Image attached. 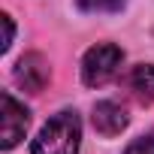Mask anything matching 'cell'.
<instances>
[{
    "label": "cell",
    "mask_w": 154,
    "mask_h": 154,
    "mask_svg": "<svg viewBox=\"0 0 154 154\" xmlns=\"http://www.w3.org/2000/svg\"><path fill=\"white\" fill-rule=\"evenodd\" d=\"M79 145H82V118L72 109H63L42 124L30 151L33 154H79Z\"/></svg>",
    "instance_id": "1"
},
{
    "label": "cell",
    "mask_w": 154,
    "mask_h": 154,
    "mask_svg": "<svg viewBox=\"0 0 154 154\" xmlns=\"http://www.w3.org/2000/svg\"><path fill=\"white\" fill-rule=\"evenodd\" d=\"M121 63H124V51L115 42H97L82 57V82L88 88H103L118 75Z\"/></svg>",
    "instance_id": "2"
},
{
    "label": "cell",
    "mask_w": 154,
    "mask_h": 154,
    "mask_svg": "<svg viewBox=\"0 0 154 154\" xmlns=\"http://www.w3.org/2000/svg\"><path fill=\"white\" fill-rule=\"evenodd\" d=\"M12 75H15V85H18V88H24L27 94H39V91L48 85V79H51V69H48V60H45L42 54L27 51V54L18 57Z\"/></svg>",
    "instance_id": "3"
},
{
    "label": "cell",
    "mask_w": 154,
    "mask_h": 154,
    "mask_svg": "<svg viewBox=\"0 0 154 154\" xmlns=\"http://www.w3.org/2000/svg\"><path fill=\"white\" fill-rule=\"evenodd\" d=\"M30 127V112L21 100H15L9 91H3V151L15 148Z\"/></svg>",
    "instance_id": "4"
},
{
    "label": "cell",
    "mask_w": 154,
    "mask_h": 154,
    "mask_svg": "<svg viewBox=\"0 0 154 154\" xmlns=\"http://www.w3.org/2000/svg\"><path fill=\"white\" fill-rule=\"evenodd\" d=\"M91 121H94V130H97L100 136H118V133L130 124V115H127V109H124L118 100H100V103L94 106Z\"/></svg>",
    "instance_id": "5"
},
{
    "label": "cell",
    "mask_w": 154,
    "mask_h": 154,
    "mask_svg": "<svg viewBox=\"0 0 154 154\" xmlns=\"http://www.w3.org/2000/svg\"><path fill=\"white\" fill-rule=\"evenodd\" d=\"M127 88L142 106H154V63H136L127 75Z\"/></svg>",
    "instance_id": "6"
},
{
    "label": "cell",
    "mask_w": 154,
    "mask_h": 154,
    "mask_svg": "<svg viewBox=\"0 0 154 154\" xmlns=\"http://www.w3.org/2000/svg\"><path fill=\"white\" fill-rule=\"evenodd\" d=\"M75 3L85 12H118L124 6V0H75Z\"/></svg>",
    "instance_id": "7"
},
{
    "label": "cell",
    "mask_w": 154,
    "mask_h": 154,
    "mask_svg": "<svg viewBox=\"0 0 154 154\" xmlns=\"http://www.w3.org/2000/svg\"><path fill=\"white\" fill-rule=\"evenodd\" d=\"M124 154H154V130H148V133H142L139 139H133V142L124 148Z\"/></svg>",
    "instance_id": "8"
},
{
    "label": "cell",
    "mask_w": 154,
    "mask_h": 154,
    "mask_svg": "<svg viewBox=\"0 0 154 154\" xmlns=\"http://www.w3.org/2000/svg\"><path fill=\"white\" fill-rule=\"evenodd\" d=\"M3 24H6V39H3V51L12 45V36H15V27H12V18L9 15H3Z\"/></svg>",
    "instance_id": "9"
}]
</instances>
